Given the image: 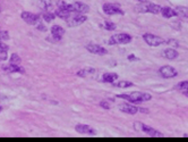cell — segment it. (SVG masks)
<instances>
[{"label":"cell","mask_w":188,"mask_h":142,"mask_svg":"<svg viewBox=\"0 0 188 142\" xmlns=\"http://www.w3.org/2000/svg\"><path fill=\"white\" fill-rule=\"evenodd\" d=\"M118 98L127 100L131 103H141L151 100L152 96L150 93H145V92H133L131 94H119Z\"/></svg>","instance_id":"1"},{"label":"cell","mask_w":188,"mask_h":142,"mask_svg":"<svg viewBox=\"0 0 188 142\" xmlns=\"http://www.w3.org/2000/svg\"><path fill=\"white\" fill-rule=\"evenodd\" d=\"M133 40L129 34L126 33H119V34H115L110 38L109 43L110 45H126V43H129Z\"/></svg>","instance_id":"2"},{"label":"cell","mask_w":188,"mask_h":142,"mask_svg":"<svg viewBox=\"0 0 188 142\" xmlns=\"http://www.w3.org/2000/svg\"><path fill=\"white\" fill-rule=\"evenodd\" d=\"M143 39H144V41H145L147 45H151V47H158V45L166 42L162 38H160V36L158 35H154V34H152V33H145L143 35Z\"/></svg>","instance_id":"3"},{"label":"cell","mask_w":188,"mask_h":142,"mask_svg":"<svg viewBox=\"0 0 188 142\" xmlns=\"http://www.w3.org/2000/svg\"><path fill=\"white\" fill-rule=\"evenodd\" d=\"M65 9H67V10L70 13H88L90 12V7L82 3H72V5H66Z\"/></svg>","instance_id":"4"},{"label":"cell","mask_w":188,"mask_h":142,"mask_svg":"<svg viewBox=\"0 0 188 142\" xmlns=\"http://www.w3.org/2000/svg\"><path fill=\"white\" fill-rule=\"evenodd\" d=\"M85 21H86V16L77 15V14H76L75 16H70L66 22H67V25L69 27H74V26H78V25L83 24Z\"/></svg>","instance_id":"5"},{"label":"cell","mask_w":188,"mask_h":142,"mask_svg":"<svg viewBox=\"0 0 188 142\" xmlns=\"http://www.w3.org/2000/svg\"><path fill=\"white\" fill-rule=\"evenodd\" d=\"M21 16H22V18L27 23V24L34 25V24L40 23V15H37V14H32V13L24 12V13H22Z\"/></svg>","instance_id":"6"},{"label":"cell","mask_w":188,"mask_h":142,"mask_svg":"<svg viewBox=\"0 0 188 142\" xmlns=\"http://www.w3.org/2000/svg\"><path fill=\"white\" fill-rule=\"evenodd\" d=\"M103 12L106 13V15H120V14H124L121 9L119 7L115 6V5H111V3H106L103 5Z\"/></svg>","instance_id":"7"},{"label":"cell","mask_w":188,"mask_h":142,"mask_svg":"<svg viewBox=\"0 0 188 142\" xmlns=\"http://www.w3.org/2000/svg\"><path fill=\"white\" fill-rule=\"evenodd\" d=\"M159 72H160L161 76H163V77H166V79H171V77H175V76H177V71L173 68V67L171 66H163L161 67L160 70H159Z\"/></svg>","instance_id":"8"},{"label":"cell","mask_w":188,"mask_h":142,"mask_svg":"<svg viewBox=\"0 0 188 142\" xmlns=\"http://www.w3.org/2000/svg\"><path fill=\"white\" fill-rule=\"evenodd\" d=\"M75 130L78 132V133H82V134H90V135H94V134H96V131L92 129L91 126H88V125H84V124H78L75 126Z\"/></svg>","instance_id":"9"},{"label":"cell","mask_w":188,"mask_h":142,"mask_svg":"<svg viewBox=\"0 0 188 142\" xmlns=\"http://www.w3.org/2000/svg\"><path fill=\"white\" fill-rule=\"evenodd\" d=\"M86 49L91 54L95 55H106V49H104L103 47H101L99 45H94V43H90V45H86Z\"/></svg>","instance_id":"10"},{"label":"cell","mask_w":188,"mask_h":142,"mask_svg":"<svg viewBox=\"0 0 188 142\" xmlns=\"http://www.w3.org/2000/svg\"><path fill=\"white\" fill-rule=\"evenodd\" d=\"M51 33H52V36H53L56 40H58V41H59V40L61 39V36L64 35L65 30L61 26H58V25H53V26L51 27Z\"/></svg>","instance_id":"11"},{"label":"cell","mask_w":188,"mask_h":142,"mask_svg":"<svg viewBox=\"0 0 188 142\" xmlns=\"http://www.w3.org/2000/svg\"><path fill=\"white\" fill-rule=\"evenodd\" d=\"M3 71L7 73H15V72H18V73H24V68L21 66H18L17 64H9L8 66L3 67Z\"/></svg>","instance_id":"12"},{"label":"cell","mask_w":188,"mask_h":142,"mask_svg":"<svg viewBox=\"0 0 188 142\" xmlns=\"http://www.w3.org/2000/svg\"><path fill=\"white\" fill-rule=\"evenodd\" d=\"M55 14L58 16V17H60L61 19H65V21H67V19H68V18L72 16V14H73V13L68 12V10H67V9H65V8H57V9H56Z\"/></svg>","instance_id":"13"},{"label":"cell","mask_w":188,"mask_h":142,"mask_svg":"<svg viewBox=\"0 0 188 142\" xmlns=\"http://www.w3.org/2000/svg\"><path fill=\"white\" fill-rule=\"evenodd\" d=\"M120 110L126 114H131V115H134V114H136L138 112V108L135 106H131L129 103H125V105H121L120 106Z\"/></svg>","instance_id":"14"},{"label":"cell","mask_w":188,"mask_h":142,"mask_svg":"<svg viewBox=\"0 0 188 142\" xmlns=\"http://www.w3.org/2000/svg\"><path fill=\"white\" fill-rule=\"evenodd\" d=\"M142 131H143V132H145V133H147L149 135H151V136H160V138H162V136H163V134L160 133L159 131H156L155 129H153V127H151V126H147V125H145V124L143 125Z\"/></svg>","instance_id":"15"},{"label":"cell","mask_w":188,"mask_h":142,"mask_svg":"<svg viewBox=\"0 0 188 142\" xmlns=\"http://www.w3.org/2000/svg\"><path fill=\"white\" fill-rule=\"evenodd\" d=\"M161 14H162V16L166 18H171V17H176L177 16L176 10L172 8H170V7H164V8L161 9Z\"/></svg>","instance_id":"16"},{"label":"cell","mask_w":188,"mask_h":142,"mask_svg":"<svg viewBox=\"0 0 188 142\" xmlns=\"http://www.w3.org/2000/svg\"><path fill=\"white\" fill-rule=\"evenodd\" d=\"M95 75V70L93 68H85V70H81L77 72V76L79 77H90V76Z\"/></svg>","instance_id":"17"},{"label":"cell","mask_w":188,"mask_h":142,"mask_svg":"<svg viewBox=\"0 0 188 142\" xmlns=\"http://www.w3.org/2000/svg\"><path fill=\"white\" fill-rule=\"evenodd\" d=\"M163 55H164V57L168 58V59H176V58L178 57V52H177L173 48L166 49L163 51Z\"/></svg>","instance_id":"18"},{"label":"cell","mask_w":188,"mask_h":142,"mask_svg":"<svg viewBox=\"0 0 188 142\" xmlns=\"http://www.w3.org/2000/svg\"><path fill=\"white\" fill-rule=\"evenodd\" d=\"M118 79V75L115 74V73H106L103 76H102V80L106 83H113L116 80Z\"/></svg>","instance_id":"19"},{"label":"cell","mask_w":188,"mask_h":142,"mask_svg":"<svg viewBox=\"0 0 188 142\" xmlns=\"http://www.w3.org/2000/svg\"><path fill=\"white\" fill-rule=\"evenodd\" d=\"M175 10H176L177 16H179L180 18H188V8L187 7L179 6V7H177Z\"/></svg>","instance_id":"20"},{"label":"cell","mask_w":188,"mask_h":142,"mask_svg":"<svg viewBox=\"0 0 188 142\" xmlns=\"http://www.w3.org/2000/svg\"><path fill=\"white\" fill-rule=\"evenodd\" d=\"M113 85L117 87V88L126 89V88L133 87V83H131V81H119V82H113Z\"/></svg>","instance_id":"21"},{"label":"cell","mask_w":188,"mask_h":142,"mask_svg":"<svg viewBox=\"0 0 188 142\" xmlns=\"http://www.w3.org/2000/svg\"><path fill=\"white\" fill-rule=\"evenodd\" d=\"M161 7L154 3H149L147 5V13H152V14H160L161 13Z\"/></svg>","instance_id":"22"},{"label":"cell","mask_w":188,"mask_h":142,"mask_svg":"<svg viewBox=\"0 0 188 142\" xmlns=\"http://www.w3.org/2000/svg\"><path fill=\"white\" fill-rule=\"evenodd\" d=\"M176 90L182 91V92H186V91H188V81L179 82L178 84L176 85Z\"/></svg>","instance_id":"23"},{"label":"cell","mask_w":188,"mask_h":142,"mask_svg":"<svg viewBox=\"0 0 188 142\" xmlns=\"http://www.w3.org/2000/svg\"><path fill=\"white\" fill-rule=\"evenodd\" d=\"M42 17L46 22H52L55 19V14H53V13H50V12H46V13H43Z\"/></svg>","instance_id":"24"},{"label":"cell","mask_w":188,"mask_h":142,"mask_svg":"<svg viewBox=\"0 0 188 142\" xmlns=\"http://www.w3.org/2000/svg\"><path fill=\"white\" fill-rule=\"evenodd\" d=\"M104 26H106V29L108 31L116 30V24H115V23H112V22H110V21H106V23H104Z\"/></svg>","instance_id":"25"},{"label":"cell","mask_w":188,"mask_h":142,"mask_svg":"<svg viewBox=\"0 0 188 142\" xmlns=\"http://www.w3.org/2000/svg\"><path fill=\"white\" fill-rule=\"evenodd\" d=\"M10 63L12 64H19L21 63V57L17 54H12L10 57Z\"/></svg>","instance_id":"26"},{"label":"cell","mask_w":188,"mask_h":142,"mask_svg":"<svg viewBox=\"0 0 188 142\" xmlns=\"http://www.w3.org/2000/svg\"><path fill=\"white\" fill-rule=\"evenodd\" d=\"M9 39V35L7 33L6 31H1L0 30V40H8Z\"/></svg>","instance_id":"27"},{"label":"cell","mask_w":188,"mask_h":142,"mask_svg":"<svg viewBox=\"0 0 188 142\" xmlns=\"http://www.w3.org/2000/svg\"><path fill=\"white\" fill-rule=\"evenodd\" d=\"M136 9H137V12L147 13V3H145V5H143V6H138Z\"/></svg>","instance_id":"28"},{"label":"cell","mask_w":188,"mask_h":142,"mask_svg":"<svg viewBox=\"0 0 188 142\" xmlns=\"http://www.w3.org/2000/svg\"><path fill=\"white\" fill-rule=\"evenodd\" d=\"M164 43H167V45H169L170 47H178V42H177L176 40H168V41H166Z\"/></svg>","instance_id":"29"},{"label":"cell","mask_w":188,"mask_h":142,"mask_svg":"<svg viewBox=\"0 0 188 142\" xmlns=\"http://www.w3.org/2000/svg\"><path fill=\"white\" fill-rule=\"evenodd\" d=\"M143 123H140V122H135V124H134V129L137 131H142L143 129Z\"/></svg>","instance_id":"30"},{"label":"cell","mask_w":188,"mask_h":142,"mask_svg":"<svg viewBox=\"0 0 188 142\" xmlns=\"http://www.w3.org/2000/svg\"><path fill=\"white\" fill-rule=\"evenodd\" d=\"M7 59V52L5 50L0 51V60H6Z\"/></svg>","instance_id":"31"},{"label":"cell","mask_w":188,"mask_h":142,"mask_svg":"<svg viewBox=\"0 0 188 142\" xmlns=\"http://www.w3.org/2000/svg\"><path fill=\"white\" fill-rule=\"evenodd\" d=\"M100 106L102 107V108H104V109H110V105L106 101H102V103H100Z\"/></svg>","instance_id":"32"},{"label":"cell","mask_w":188,"mask_h":142,"mask_svg":"<svg viewBox=\"0 0 188 142\" xmlns=\"http://www.w3.org/2000/svg\"><path fill=\"white\" fill-rule=\"evenodd\" d=\"M0 50H5V51H7L8 50V45H5V43L0 42Z\"/></svg>","instance_id":"33"},{"label":"cell","mask_w":188,"mask_h":142,"mask_svg":"<svg viewBox=\"0 0 188 142\" xmlns=\"http://www.w3.org/2000/svg\"><path fill=\"white\" fill-rule=\"evenodd\" d=\"M128 60H138V58L135 57V55H129L128 56Z\"/></svg>","instance_id":"34"},{"label":"cell","mask_w":188,"mask_h":142,"mask_svg":"<svg viewBox=\"0 0 188 142\" xmlns=\"http://www.w3.org/2000/svg\"><path fill=\"white\" fill-rule=\"evenodd\" d=\"M37 30H41V31H47V29H46V26H43V25L39 24V25H37Z\"/></svg>","instance_id":"35"},{"label":"cell","mask_w":188,"mask_h":142,"mask_svg":"<svg viewBox=\"0 0 188 142\" xmlns=\"http://www.w3.org/2000/svg\"><path fill=\"white\" fill-rule=\"evenodd\" d=\"M138 110H140V112H142V113H149V110H147V109H145V108H138Z\"/></svg>","instance_id":"36"},{"label":"cell","mask_w":188,"mask_h":142,"mask_svg":"<svg viewBox=\"0 0 188 142\" xmlns=\"http://www.w3.org/2000/svg\"><path fill=\"white\" fill-rule=\"evenodd\" d=\"M137 1H140V3H146V0H137Z\"/></svg>","instance_id":"37"},{"label":"cell","mask_w":188,"mask_h":142,"mask_svg":"<svg viewBox=\"0 0 188 142\" xmlns=\"http://www.w3.org/2000/svg\"><path fill=\"white\" fill-rule=\"evenodd\" d=\"M184 93H185L186 96H187V97H188V91H186V92H184Z\"/></svg>","instance_id":"38"},{"label":"cell","mask_w":188,"mask_h":142,"mask_svg":"<svg viewBox=\"0 0 188 142\" xmlns=\"http://www.w3.org/2000/svg\"><path fill=\"white\" fill-rule=\"evenodd\" d=\"M1 109H2V107H1V106H0V112H1Z\"/></svg>","instance_id":"39"},{"label":"cell","mask_w":188,"mask_h":142,"mask_svg":"<svg viewBox=\"0 0 188 142\" xmlns=\"http://www.w3.org/2000/svg\"><path fill=\"white\" fill-rule=\"evenodd\" d=\"M0 61H1V60H0Z\"/></svg>","instance_id":"40"}]
</instances>
